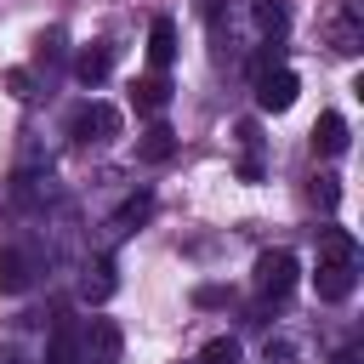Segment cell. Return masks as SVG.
I'll return each instance as SVG.
<instances>
[{"instance_id": "5", "label": "cell", "mask_w": 364, "mask_h": 364, "mask_svg": "<svg viewBox=\"0 0 364 364\" xmlns=\"http://www.w3.org/2000/svg\"><path fill=\"white\" fill-rule=\"evenodd\" d=\"M313 284H318V301H347L358 284V262H318Z\"/></svg>"}, {"instance_id": "9", "label": "cell", "mask_w": 364, "mask_h": 364, "mask_svg": "<svg viewBox=\"0 0 364 364\" xmlns=\"http://www.w3.org/2000/svg\"><path fill=\"white\" fill-rule=\"evenodd\" d=\"M171 57H176V23H171V17H154V23H148V63L165 74Z\"/></svg>"}, {"instance_id": "2", "label": "cell", "mask_w": 364, "mask_h": 364, "mask_svg": "<svg viewBox=\"0 0 364 364\" xmlns=\"http://www.w3.org/2000/svg\"><path fill=\"white\" fill-rule=\"evenodd\" d=\"M119 347H125V336L114 318L80 324V364H119Z\"/></svg>"}, {"instance_id": "8", "label": "cell", "mask_w": 364, "mask_h": 364, "mask_svg": "<svg viewBox=\"0 0 364 364\" xmlns=\"http://www.w3.org/2000/svg\"><path fill=\"white\" fill-rule=\"evenodd\" d=\"M165 102H171V80H165L159 68H154V74H142V80L131 85V108H136V114H159Z\"/></svg>"}, {"instance_id": "18", "label": "cell", "mask_w": 364, "mask_h": 364, "mask_svg": "<svg viewBox=\"0 0 364 364\" xmlns=\"http://www.w3.org/2000/svg\"><path fill=\"white\" fill-rule=\"evenodd\" d=\"M6 91L28 102V97H34V74H28V68H6Z\"/></svg>"}, {"instance_id": "16", "label": "cell", "mask_w": 364, "mask_h": 364, "mask_svg": "<svg viewBox=\"0 0 364 364\" xmlns=\"http://www.w3.org/2000/svg\"><path fill=\"white\" fill-rule=\"evenodd\" d=\"M284 23H290L284 0H256V28H262V34H279Z\"/></svg>"}, {"instance_id": "13", "label": "cell", "mask_w": 364, "mask_h": 364, "mask_svg": "<svg viewBox=\"0 0 364 364\" xmlns=\"http://www.w3.org/2000/svg\"><path fill=\"white\" fill-rule=\"evenodd\" d=\"M114 284H119V279H114V262H108V256H97V262L85 267V279H80V296H85V301H108V296H114Z\"/></svg>"}, {"instance_id": "15", "label": "cell", "mask_w": 364, "mask_h": 364, "mask_svg": "<svg viewBox=\"0 0 364 364\" xmlns=\"http://www.w3.org/2000/svg\"><path fill=\"white\" fill-rule=\"evenodd\" d=\"M330 40H336V51H341V57H353V51L364 46V28H358V17L347 11V17H341V23L330 28Z\"/></svg>"}, {"instance_id": "11", "label": "cell", "mask_w": 364, "mask_h": 364, "mask_svg": "<svg viewBox=\"0 0 364 364\" xmlns=\"http://www.w3.org/2000/svg\"><path fill=\"white\" fill-rule=\"evenodd\" d=\"M34 279V262L23 250H0V296H23Z\"/></svg>"}, {"instance_id": "14", "label": "cell", "mask_w": 364, "mask_h": 364, "mask_svg": "<svg viewBox=\"0 0 364 364\" xmlns=\"http://www.w3.org/2000/svg\"><path fill=\"white\" fill-rule=\"evenodd\" d=\"M318 262H358V239H353L347 228H330V233L318 239Z\"/></svg>"}, {"instance_id": "22", "label": "cell", "mask_w": 364, "mask_h": 364, "mask_svg": "<svg viewBox=\"0 0 364 364\" xmlns=\"http://www.w3.org/2000/svg\"><path fill=\"white\" fill-rule=\"evenodd\" d=\"M336 364H358V347H341V353H336Z\"/></svg>"}, {"instance_id": "12", "label": "cell", "mask_w": 364, "mask_h": 364, "mask_svg": "<svg viewBox=\"0 0 364 364\" xmlns=\"http://www.w3.org/2000/svg\"><path fill=\"white\" fill-rule=\"evenodd\" d=\"M176 154V131L171 125H148L142 136H136V159H148V165H165Z\"/></svg>"}, {"instance_id": "4", "label": "cell", "mask_w": 364, "mask_h": 364, "mask_svg": "<svg viewBox=\"0 0 364 364\" xmlns=\"http://www.w3.org/2000/svg\"><path fill=\"white\" fill-rule=\"evenodd\" d=\"M74 136H80V142H108V136H119V108H114V102H85V108L74 114Z\"/></svg>"}, {"instance_id": "3", "label": "cell", "mask_w": 364, "mask_h": 364, "mask_svg": "<svg viewBox=\"0 0 364 364\" xmlns=\"http://www.w3.org/2000/svg\"><path fill=\"white\" fill-rule=\"evenodd\" d=\"M296 91H301V80L279 63V68H267V74H256V108L262 114H284L290 102H296Z\"/></svg>"}, {"instance_id": "6", "label": "cell", "mask_w": 364, "mask_h": 364, "mask_svg": "<svg viewBox=\"0 0 364 364\" xmlns=\"http://www.w3.org/2000/svg\"><path fill=\"white\" fill-rule=\"evenodd\" d=\"M108 68H114V46H108V40H91V46L74 51V80H80V85H102Z\"/></svg>"}, {"instance_id": "21", "label": "cell", "mask_w": 364, "mask_h": 364, "mask_svg": "<svg viewBox=\"0 0 364 364\" xmlns=\"http://www.w3.org/2000/svg\"><path fill=\"white\" fill-rule=\"evenodd\" d=\"M148 210H154V199H148V193H136V199H131V205L119 210V228H131V222H142Z\"/></svg>"}, {"instance_id": "10", "label": "cell", "mask_w": 364, "mask_h": 364, "mask_svg": "<svg viewBox=\"0 0 364 364\" xmlns=\"http://www.w3.org/2000/svg\"><path fill=\"white\" fill-rule=\"evenodd\" d=\"M313 154H324V159L347 154V119H341V114H318V125H313Z\"/></svg>"}, {"instance_id": "7", "label": "cell", "mask_w": 364, "mask_h": 364, "mask_svg": "<svg viewBox=\"0 0 364 364\" xmlns=\"http://www.w3.org/2000/svg\"><path fill=\"white\" fill-rule=\"evenodd\" d=\"M46 364H80V324L74 318H57L51 336H46Z\"/></svg>"}, {"instance_id": "17", "label": "cell", "mask_w": 364, "mask_h": 364, "mask_svg": "<svg viewBox=\"0 0 364 364\" xmlns=\"http://www.w3.org/2000/svg\"><path fill=\"white\" fill-rule=\"evenodd\" d=\"M199 364H239V341H233V336H216V341H205Z\"/></svg>"}, {"instance_id": "20", "label": "cell", "mask_w": 364, "mask_h": 364, "mask_svg": "<svg viewBox=\"0 0 364 364\" xmlns=\"http://www.w3.org/2000/svg\"><path fill=\"white\" fill-rule=\"evenodd\" d=\"M279 63H284V51H279V46H262V51L250 57V74H267V68H279Z\"/></svg>"}, {"instance_id": "19", "label": "cell", "mask_w": 364, "mask_h": 364, "mask_svg": "<svg viewBox=\"0 0 364 364\" xmlns=\"http://www.w3.org/2000/svg\"><path fill=\"white\" fill-rule=\"evenodd\" d=\"M313 199H318L324 210H336V199H341V182H336V176H318V182H313Z\"/></svg>"}, {"instance_id": "1", "label": "cell", "mask_w": 364, "mask_h": 364, "mask_svg": "<svg viewBox=\"0 0 364 364\" xmlns=\"http://www.w3.org/2000/svg\"><path fill=\"white\" fill-rule=\"evenodd\" d=\"M296 273H301V267H296L290 250H262V256H256V296H262V301H284V296L296 290Z\"/></svg>"}]
</instances>
